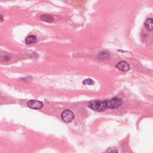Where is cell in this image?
<instances>
[{"label":"cell","mask_w":153,"mask_h":153,"mask_svg":"<svg viewBox=\"0 0 153 153\" xmlns=\"http://www.w3.org/2000/svg\"><path fill=\"white\" fill-rule=\"evenodd\" d=\"M25 42L27 44H32L37 42V37L34 35H29L25 38Z\"/></svg>","instance_id":"obj_8"},{"label":"cell","mask_w":153,"mask_h":153,"mask_svg":"<svg viewBox=\"0 0 153 153\" xmlns=\"http://www.w3.org/2000/svg\"><path fill=\"white\" fill-rule=\"evenodd\" d=\"M40 19L46 22L47 23H52L54 21V18L51 15L48 14H42L40 16Z\"/></svg>","instance_id":"obj_6"},{"label":"cell","mask_w":153,"mask_h":153,"mask_svg":"<svg viewBox=\"0 0 153 153\" xmlns=\"http://www.w3.org/2000/svg\"><path fill=\"white\" fill-rule=\"evenodd\" d=\"M27 105L28 107L34 109V110H40L43 107V103L42 102L37 100H30L27 102Z\"/></svg>","instance_id":"obj_4"},{"label":"cell","mask_w":153,"mask_h":153,"mask_svg":"<svg viewBox=\"0 0 153 153\" xmlns=\"http://www.w3.org/2000/svg\"><path fill=\"white\" fill-rule=\"evenodd\" d=\"M107 108L115 109L119 107L122 105V101L121 99L118 97H114L110 100L106 101Z\"/></svg>","instance_id":"obj_3"},{"label":"cell","mask_w":153,"mask_h":153,"mask_svg":"<svg viewBox=\"0 0 153 153\" xmlns=\"http://www.w3.org/2000/svg\"><path fill=\"white\" fill-rule=\"evenodd\" d=\"M144 26L146 29L149 31H152L153 30V19L149 18L147 19L144 24Z\"/></svg>","instance_id":"obj_7"},{"label":"cell","mask_w":153,"mask_h":153,"mask_svg":"<svg viewBox=\"0 0 153 153\" xmlns=\"http://www.w3.org/2000/svg\"><path fill=\"white\" fill-rule=\"evenodd\" d=\"M99 57L101 59H107L109 57H110V54H109V53L108 52H102L99 53Z\"/></svg>","instance_id":"obj_10"},{"label":"cell","mask_w":153,"mask_h":153,"mask_svg":"<svg viewBox=\"0 0 153 153\" xmlns=\"http://www.w3.org/2000/svg\"><path fill=\"white\" fill-rule=\"evenodd\" d=\"M74 114L69 110H65L61 114V118L65 123L71 122L74 118Z\"/></svg>","instance_id":"obj_2"},{"label":"cell","mask_w":153,"mask_h":153,"mask_svg":"<svg viewBox=\"0 0 153 153\" xmlns=\"http://www.w3.org/2000/svg\"><path fill=\"white\" fill-rule=\"evenodd\" d=\"M89 108L92 110L97 112H101L105 110L107 108L106 101H95L92 102L89 104Z\"/></svg>","instance_id":"obj_1"},{"label":"cell","mask_w":153,"mask_h":153,"mask_svg":"<svg viewBox=\"0 0 153 153\" xmlns=\"http://www.w3.org/2000/svg\"><path fill=\"white\" fill-rule=\"evenodd\" d=\"M116 67L118 69H120L122 71H128L130 70V65L126 61H120L119 62L117 65H116Z\"/></svg>","instance_id":"obj_5"},{"label":"cell","mask_w":153,"mask_h":153,"mask_svg":"<svg viewBox=\"0 0 153 153\" xmlns=\"http://www.w3.org/2000/svg\"><path fill=\"white\" fill-rule=\"evenodd\" d=\"M94 81L91 78H87L83 81V84L84 85H93L94 84Z\"/></svg>","instance_id":"obj_9"},{"label":"cell","mask_w":153,"mask_h":153,"mask_svg":"<svg viewBox=\"0 0 153 153\" xmlns=\"http://www.w3.org/2000/svg\"><path fill=\"white\" fill-rule=\"evenodd\" d=\"M118 151V148H116V147H112V148H109L106 152H117Z\"/></svg>","instance_id":"obj_11"},{"label":"cell","mask_w":153,"mask_h":153,"mask_svg":"<svg viewBox=\"0 0 153 153\" xmlns=\"http://www.w3.org/2000/svg\"><path fill=\"white\" fill-rule=\"evenodd\" d=\"M1 22H3V16H1Z\"/></svg>","instance_id":"obj_12"}]
</instances>
